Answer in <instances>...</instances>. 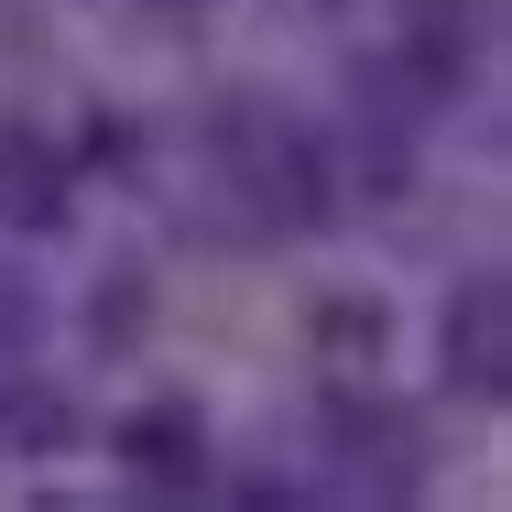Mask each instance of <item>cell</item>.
<instances>
[{
    "mask_svg": "<svg viewBox=\"0 0 512 512\" xmlns=\"http://www.w3.org/2000/svg\"><path fill=\"white\" fill-rule=\"evenodd\" d=\"M120 458H131L142 491H197V480H207V425H197V404L120 414Z\"/></svg>",
    "mask_w": 512,
    "mask_h": 512,
    "instance_id": "cell-1",
    "label": "cell"
},
{
    "mask_svg": "<svg viewBox=\"0 0 512 512\" xmlns=\"http://www.w3.org/2000/svg\"><path fill=\"white\" fill-rule=\"evenodd\" d=\"M447 371H458L469 393H502L512 382V295L491 273L458 284V306H447Z\"/></svg>",
    "mask_w": 512,
    "mask_h": 512,
    "instance_id": "cell-2",
    "label": "cell"
},
{
    "mask_svg": "<svg viewBox=\"0 0 512 512\" xmlns=\"http://www.w3.org/2000/svg\"><path fill=\"white\" fill-rule=\"evenodd\" d=\"M0 218H22V229H55L66 218V153L55 142L0 131Z\"/></svg>",
    "mask_w": 512,
    "mask_h": 512,
    "instance_id": "cell-3",
    "label": "cell"
},
{
    "mask_svg": "<svg viewBox=\"0 0 512 512\" xmlns=\"http://www.w3.org/2000/svg\"><path fill=\"white\" fill-rule=\"evenodd\" d=\"M240 142H251V186H262V207H273V218H295V229H316V218H327L316 153L295 142V131H240Z\"/></svg>",
    "mask_w": 512,
    "mask_h": 512,
    "instance_id": "cell-4",
    "label": "cell"
}]
</instances>
